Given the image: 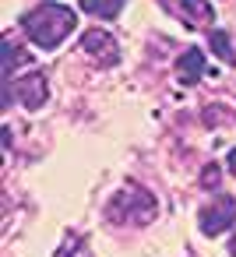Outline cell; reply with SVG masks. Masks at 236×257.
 Masks as SVG:
<instances>
[{"instance_id":"6da1fadb","label":"cell","mask_w":236,"mask_h":257,"mask_svg":"<svg viewBox=\"0 0 236 257\" xmlns=\"http://www.w3.org/2000/svg\"><path fill=\"white\" fill-rule=\"evenodd\" d=\"M25 36L39 46V50H57L74 29H78V15L67 4H57V0H43L39 8H32L22 18Z\"/></svg>"},{"instance_id":"7a4b0ae2","label":"cell","mask_w":236,"mask_h":257,"mask_svg":"<svg viewBox=\"0 0 236 257\" xmlns=\"http://www.w3.org/2000/svg\"><path fill=\"white\" fill-rule=\"evenodd\" d=\"M131 211V218L127 222H134V225H145V222H152V215H155V197L145 190V187H134V183H127L113 201H109V211Z\"/></svg>"},{"instance_id":"3957f363","label":"cell","mask_w":236,"mask_h":257,"mask_svg":"<svg viewBox=\"0 0 236 257\" xmlns=\"http://www.w3.org/2000/svg\"><path fill=\"white\" fill-rule=\"evenodd\" d=\"M232 222H236V201H232L229 194L211 197V201L201 208V215H197V225H201L204 236H218V232H225Z\"/></svg>"},{"instance_id":"277c9868","label":"cell","mask_w":236,"mask_h":257,"mask_svg":"<svg viewBox=\"0 0 236 257\" xmlns=\"http://www.w3.org/2000/svg\"><path fill=\"white\" fill-rule=\"evenodd\" d=\"M81 46H85V53H88L92 60H99L102 67H113V64L120 60L116 39H113L109 32H102V29H88V32L81 36Z\"/></svg>"},{"instance_id":"5b68a950","label":"cell","mask_w":236,"mask_h":257,"mask_svg":"<svg viewBox=\"0 0 236 257\" xmlns=\"http://www.w3.org/2000/svg\"><path fill=\"white\" fill-rule=\"evenodd\" d=\"M46 95H50V81H46L43 71H32V74L18 78V99L25 102V109H43Z\"/></svg>"},{"instance_id":"8992f818","label":"cell","mask_w":236,"mask_h":257,"mask_svg":"<svg viewBox=\"0 0 236 257\" xmlns=\"http://www.w3.org/2000/svg\"><path fill=\"white\" fill-rule=\"evenodd\" d=\"M204 74H208V64H204V50H197V46L183 50V57L176 60V78H180L183 85H197V81H201Z\"/></svg>"},{"instance_id":"52a82bcc","label":"cell","mask_w":236,"mask_h":257,"mask_svg":"<svg viewBox=\"0 0 236 257\" xmlns=\"http://www.w3.org/2000/svg\"><path fill=\"white\" fill-rule=\"evenodd\" d=\"M81 11L92 15V18L113 22V18H120V11H124V0H81Z\"/></svg>"},{"instance_id":"ba28073f","label":"cell","mask_w":236,"mask_h":257,"mask_svg":"<svg viewBox=\"0 0 236 257\" xmlns=\"http://www.w3.org/2000/svg\"><path fill=\"white\" fill-rule=\"evenodd\" d=\"M180 15H183L190 25H197V22H204V18H215L208 0H180Z\"/></svg>"},{"instance_id":"9c48e42d","label":"cell","mask_w":236,"mask_h":257,"mask_svg":"<svg viewBox=\"0 0 236 257\" xmlns=\"http://www.w3.org/2000/svg\"><path fill=\"white\" fill-rule=\"evenodd\" d=\"M0 57H4V78H11L18 64H29V53H25V50H18L11 39H4V46H0Z\"/></svg>"},{"instance_id":"30bf717a","label":"cell","mask_w":236,"mask_h":257,"mask_svg":"<svg viewBox=\"0 0 236 257\" xmlns=\"http://www.w3.org/2000/svg\"><path fill=\"white\" fill-rule=\"evenodd\" d=\"M208 46L215 50V57H218V60H225V64H232V60H236V53H232V43H229V36H225L222 29H211V36H208Z\"/></svg>"},{"instance_id":"8fae6325","label":"cell","mask_w":236,"mask_h":257,"mask_svg":"<svg viewBox=\"0 0 236 257\" xmlns=\"http://www.w3.org/2000/svg\"><path fill=\"white\" fill-rule=\"evenodd\" d=\"M201 180H204V183H215V180H218V169H215V166H204Z\"/></svg>"},{"instance_id":"7c38bea8","label":"cell","mask_w":236,"mask_h":257,"mask_svg":"<svg viewBox=\"0 0 236 257\" xmlns=\"http://www.w3.org/2000/svg\"><path fill=\"white\" fill-rule=\"evenodd\" d=\"M229 169H232V173H236V148H232V152H229Z\"/></svg>"},{"instance_id":"4fadbf2b","label":"cell","mask_w":236,"mask_h":257,"mask_svg":"<svg viewBox=\"0 0 236 257\" xmlns=\"http://www.w3.org/2000/svg\"><path fill=\"white\" fill-rule=\"evenodd\" d=\"M229 253H232V257H236V236H232V243H229Z\"/></svg>"}]
</instances>
